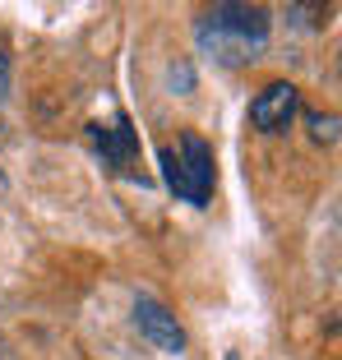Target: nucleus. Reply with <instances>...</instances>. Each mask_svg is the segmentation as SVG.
I'll use <instances>...</instances> for the list:
<instances>
[{"instance_id":"nucleus-6","label":"nucleus","mask_w":342,"mask_h":360,"mask_svg":"<svg viewBox=\"0 0 342 360\" xmlns=\"http://www.w3.org/2000/svg\"><path fill=\"white\" fill-rule=\"evenodd\" d=\"M310 134H315V143H333V139H338V120L310 111Z\"/></svg>"},{"instance_id":"nucleus-1","label":"nucleus","mask_w":342,"mask_h":360,"mask_svg":"<svg viewBox=\"0 0 342 360\" xmlns=\"http://www.w3.org/2000/svg\"><path fill=\"white\" fill-rule=\"evenodd\" d=\"M194 37L213 60L246 65L268 46V10L259 5H213L194 23Z\"/></svg>"},{"instance_id":"nucleus-7","label":"nucleus","mask_w":342,"mask_h":360,"mask_svg":"<svg viewBox=\"0 0 342 360\" xmlns=\"http://www.w3.org/2000/svg\"><path fill=\"white\" fill-rule=\"evenodd\" d=\"M5 93H10V56L0 51V102H5Z\"/></svg>"},{"instance_id":"nucleus-2","label":"nucleus","mask_w":342,"mask_h":360,"mask_svg":"<svg viewBox=\"0 0 342 360\" xmlns=\"http://www.w3.org/2000/svg\"><path fill=\"white\" fill-rule=\"evenodd\" d=\"M162 171H167V185L176 190V199L194 203V208H203V203L213 199V148H208L199 134L185 129V134L162 153Z\"/></svg>"},{"instance_id":"nucleus-8","label":"nucleus","mask_w":342,"mask_h":360,"mask_svg":"<svg viewBox=\"0 0 342 360\" xmlns=\"http://www.w3.org/2000/svg\"><path fill=\"white\" fill-rule=\"evenodd\" d=\"M0 360H19V356H14V351H0Z\"/></svg>"},{"instance_id":"nucleus-3","label":"nucleus","mask_w":342,"mask_h":360,"mask_svg":"<svg viewBox=\"0 0 342 360\" xmlns=\"http://www.w3.org/2000/svg\"><path fill=\"white\" fill-rule=\"evenodd\" d=\"M300 111V93L296 84H287V79H273V84H264L255 93V102H250V125L259 129V134H282V129L296 120Z\"/></svg>"},{"instance_id":"nucleus-4","label":"nucleus","mask_w":342,"mask_h":360,"mask_svg":"<svg viewBox=\"0 0 342 360\" xmlns=\"http://www.w3.org/2000/svg\"><path fill=\"white\" fill-rule=\"evenodd\" d=\"M134 328L144 333L148 347L167 351V356H181V351H185V328L176 323V314H171L162 300H153V296L134 300Z\"/></svg>"},{"instance_id":"nucleus-5","label":"nucleus","mask_w":342,"mask_h":360,"mask_svg":"<svg viewBox=\"0 0 342 360\" xmlns=\"http://www.w3.org/2000/svg\"><path fill=\"white\" fill-rule=\"evenodd\" d=\"M93 134V143L102 148V158L111 162L116 171H129V162H134V134H129L125 120H111V125H93L88 129ZM134 176V171H129Z\"/></svg>"},{"instance_id":"nucleus-9","label":"nucleus","mask_w":342,"mask_h":360,"mask_svg":"<svg viewBox=\"0 0 342 360\" xmlns=\"http://www.w3.org/2000/svg\"><path fill=\"white\" fill-rule=\"evenodd\" d=\"M227 360H236V356H227Z\"/></svg>"}]
</instances>
